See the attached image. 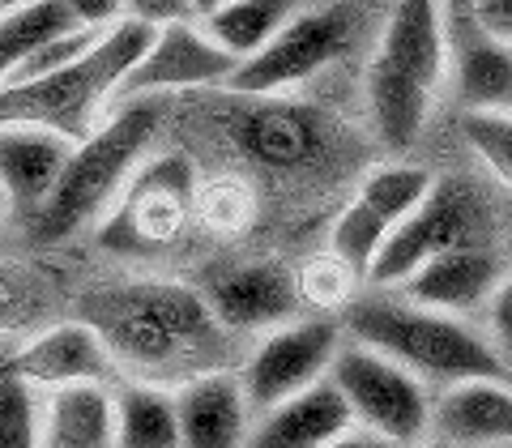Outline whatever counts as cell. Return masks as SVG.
I'll list each match as a JSON object with an SVG mask.
<instances>
[{
  "instance_id": "14",
  "label": "cell",
  "mask_w": 512,
  "mask_h": 448,
  "mask_svg": "<svg viewBox=\"0 0 512 448\" xmlns=\"http://www.w3.org/2000/svg\"><path fill=\"white\" fill-rule=\"evenodd\" d=\"M448 82L466 111H512V47L495 43L474 18V5H444Z\"/></svg>"
},
{
  "instance_id": "1",
  "label": "cell",
  "mask_w": 512,
  "mask_h": 448,
  "mask_svg": "<svg viewBox=\"0 0 512 448\" xmlns=\"http://www.w3.org/2000/svg\"><path fill=\"white\" fill-rule=\"evenodd\" d=\"M90 325L103 333L120 367H133L141 380H197L222 372L227 329L214 320L201 291L184 282H133L90 299Z\"/></svg>"
},
{
  "instance_id": "7",
  "label": "cell",
  "mask_w": 512,
  "mask_h": 448,
  "mask_svg": "<svg viewBox=\"0 0 512 448\" xmlns=\"http://www.w3.org/2000/svg\"><path fill=\"white\" fill-rule=\"evenodd\" d=\"M329 380L346 397L355 427L376 431L397 448H414L431 436V393L402 363L384 359L359 342H346L342 355L333 359Z\"/></svg>"
},
{
  "instance_id": "25",
  "label": "cell",
  "mask_w": 512,
  "mask_h": 448,
  "mask_svg": "<svg viewBox=\"0 0 512 448\" xmlns=\"http://www.w3.org/2000/svg\"><path fill=\"white\" fill-rule=\"evenodd\" d=\"M116 448H180L175 389L128 380L116 389Z\"/></svg>"
},
{
  "instance_id": "18",
  "label": "cell",
  "mask_w": 512,
  "mask_h": 448,
  "mask_svg": "<svg viewBox=\"0 0 512 448\" xmlns=\"http://www.w3.org/2000/svg\"><path fill=\"white\" fill-rule=\"evenodd\" d=\"M376 60L389 69L414 77L419 86L436 94L448 82V30H444V5L427 0H402L384 13Z\"/></svg>"
},
{
  "instance_id": "23",
  "label": "cell",
  "mask_w": 512,
  "mask_h": 448,
  "mask_svg": "<svg viewBox=\"0 0 512 448\" xmlns=\"http://www.w3.org/2000/svg\"><path fill=\"white\" fill-rule=\"evenodd\" d=\"M77 26L86 22H77L73 0H30V5L0 9V86H9L30 56H39L52 39Z\"/></svg>"
},
{
  "instance_id": "26",
  "label": "cell",
  "mask_w": 512,
  "mask_h": 448,
  "mask_svg": "<svg viewBox=\"0 0 512 448\" xmlns=\"http://www.w3.org/2000/svg\"><path fill=\"white\" fill-rule=\"evenodd\" d=\"M436 184H440L436 175H431L427 167H419V163H380L359 180L355 197L397 231L410 214H419L431 201Z\"/></svg>"
},
{
  "instance_id": "17",
  "label": "cell",
  "mask_w": 512,
  "mask_h": 448,
  "mask_svg": "<svg viewBox=\"0 0 512 448\" xmlns=\"http://www.w3.org/2000/svg\"><path fill=\"white\" fill-rule=\"evenodd\" d=\"M180 448H244L252 436V406L239 372H205L175 389Z\"/></svg>"
},
{
  "instance_id": "6",
  "label": "cell",
  "mask_w": 512,
  "mask_h": 448,
  "mask_svg": "<svg viewBox=\"0 0 512 448\" xmlns=\"http://www.w3.org/2000/svg\"><path fill=\"white\" fill-rule=\"evenodd\" d=\"M350 43H355V9H295V18L278 30L265 52L239 64L227 90L239 94V99H286V90L312 82L333 60H342Z\"/></svg>"
},
{
  "instance_id": "4",
  "label": "cell",
  "mask_w": 512,
  "mask_h": 448,
  "mask_svg": "<svg viewBox=\"0 0 512 448\" xmlns=\"http://www.w3.org/2000/svg\"><path fill=\"white\" fill-rule=\"evenodd\" d=\"M158 128L154 103H128L116 107L94 133L73 146V158L64 167L52 201L35 214V235L64 239L90 218H99L107 205H116L124 184L137 175V163L146 158Z\"/></svg>"
},
{
  "instance_id": "35",
  "label": "cell",
  "mask_w": 512,
  "mask_h": 448,
  "mask_svg": "<svg viewBox=\"0 0 512 448\" xmlns=\"http://www.w3.org/2000/svg\"><path fill=\"white\" fill-rule=\"evenodd\" d=\"M325 448H397V444L376 436V431H367V427H350L346 436H338V440L325 444Z\"/></svg>"
},
{
  "instance_id": "30",
  "label": "cell",
  "mask_w": 512,
  "mask_h": 448,
  "mask_svg": "<svg viewBox=\"0 0 512 448\" xmlns=\"http://www.w3.org/2000/svg\"><path fill=\"white\" fill-rule=\"evenodd\" d=\"M461 137L495 180L512 188V111H466Z\"/></svg>"
},
{
  "instance_id": "22",
  "label": "cell",
  "mask_w": 512,
  "mask_h": 448,
  "mask_svg": "<svg viewBox=\"0 0 512 448\" xmlns=\"http://www.w3.org/2000/svg\"><path fill=\"white\" fill-rule=\"evenodd\" d=\"M363 94H367V111H372L380 141L397 154L419 141V133L427 128V116H431V99H436L427 86L389 69V64L376 60V56L363 73Z\"/></svg>"
},
{
  "instance_id": "34",
  "label": "cell",
  "mask_w": 512,
  "mask_h": 448,
  "mask_svg": "<svg viewBox=\"0 0 512 448\" xmlns=\"http://www.w3.org/2000/svg\"><path fill=\"white\" fill-rule=\"evenodd\" d=\"M26 312V286L13 269H0V325H13Z\"/></svg>"
},
{
  "instance_id": "31",
  "label": "cell",
  "mask_w": 512,
  "mask_h": 448,
  "mask_svg": "<svg viewBox=\"0 0 512 448\" xmlns=\"http://www.w3.org/2000/svg\"><path fill=\"white\" fill-rule=\"evenodd\" d=\"M299 299L308 303V308H320V312H346L350 303H355V286H359V274L350 265H342L333 252H320L312 261H303L299 269Z\"/></svg>"
},
{
  "instance_id": "16",
  "label": "cell",
  "mask_w": 512,
  "mask_h": 448,
  "mask_svg": "<svg viewBox=\"0 0 512 448\" xmlns=\"http://www.w3.org/2000/svg\"><path fill=\"white\" fill-rule=\"evenodd\" d=\"M431 436L453 448H512V380L440 389L431 402Z\"/></svg>"
},
{
  "instance_id": "36",
  "label": "cell",
  "mask_w": 512,
  "mask_h": 448,
  "mask_svg": "<svg viewBox=\"0 0 512 448\" xmlns=\"http://www.w3.org/2000/svg\"><path fill=\"white\" fill-rule=\"evenodd\" d=\"M414 448H453V444H444V440H436V436H427L423 444H414Z\"/></svg>"
},
{
  "instance_id": "3",
  "label": "cell",
  "mask_w": 512,
  "mask_h": 448,
  "mask_svg": "<svg viewBox=\"0 0 512 448\" xmlns=\"http://www.w3.org/2000/svg\"><path fill=\"white\" fill-rule=\"evenodd\" d=\"M154 30L158 26L124 13L107 30V39L86 60H77L73 69L22 86H0V128H43V133H56L73 146H82L99 128L94 124L99 107L116 99L128 69L146 56Z\"/></svg>"
},
{
  "instance_id": "10",
  "label": "cell",
  "mask_w": 512,
  "mask_h": 448,
  "mask_svg": "<svg viewBox=\"0 0 512 448\" xmlns=\"http://www.w3.org/2000/svg\"><path fill=\"white\" fill-rule=\"evenodd\" d=\"M235 69L239 64L205 35L197 13H192V18H175L154 30V43L146 47V56L128 69V77L120 82L111 103L128 107V103H150L154 94H171V90L227 86Z\"/></svg>"
},
{
  "instance_id": "29",
  "label": "cell",
  "mask_w": 512,
  "mask_h": 448,
  "mask_svg": "<svg viewBox=\"0 0 512 448\" xmlns=\"http://www.w3.org/2000/svg\"><path fill=\"white\" fill-rule=\"evenodd\" d=\"M43 402L39 389L0 367V448H39Z\"/></svg>"
},
{
  "instance_id": "33",
  "label": "cell",
  "mask_w": 512,
  "mask_h": 448,
  "mask_svg": "<svg viewBox=\"0 0 512 448\" xmlns=\"http://www.w3.org/2000/svg\"><path fill=\"white\" fill-rule=\"evenodd\" d=\"M474 18H478V26H483L495 43L512 47V0H478Z\"/></svg>"
},
{
  "instance_id": "19",
  "label": "cell",
  "mask_w": 512,
  "mask_h": 448,
  "mask_svg": "<svg viewBox=\"0 0 512 448\" xmlns=\"http://www.w3.org/2000/svg\"><path fill=\"white\" fill-rule=\"evenodd\" d=\"M73 158V141L43 128H0V192L13 210L39 214Z\"/></svg>"
},
{
  "instance_id": "21",
  "label": "cell",
  "mask_w": 512,
  "mask_h": 448,
  "mask_svg": "<svg viewBox=\"0 0 512 448\" xmlns=\"http://www.w3.org/2000/svg\"><path fill=\"white\" fill-rule=\"evenodd\" d=\"M39 448H116V389L73 384L47 393Z\"/></svg>"
},
{
  "instance_id": "8",
  "label": "cell",
  "mask_w": 512,
  "mask_h": 448,
  "mask_svg": "<svg viewBox=\"0 0 512 448\" xmlns=\"http://www.w3.org/2000/svg\"><path fill=\"white\" fill-rule=\"evenodd\" d=\"M342 320L333 316H299L291 325L265 333L252 346L248 363L239 367V384L248 393V406L256 414H269L274 406L316 389L329 380L333 359L342 355Z\"/></svg>"
},
{
  "instance_id": "5",
  "label": "cell",
  "mask_w": 512,
  "mask_h": 448,
  "mask_svg": "<svg viewBox=\"0 0 512 448\" xmlns=\"http://www.w3.org/2000/svg\"><path fill=\"white\" fill-rule=\"evenodd\" d=\"M197 167L188 154H154L137 167L124 192L99 227L103 248L111 252H150L167 248L197 218Z\"/></svg>"
},
{
  "instance_id": "24",
  "label": "cell",
  "mask_w": 512,
  "mask_h": 448,
  "mask_svg": "<svg viewBox=\"0 0 512 448\" xmlns=\"http://www.w3.org/2000/svg\"><path fill=\"white\" fill-rule=\"evenodd\" d=\"M291 18H295V5H278V0H227V5L197 9L201 30L235 64H244L256 52H265Z\"/></svg>"
},
{
  "instance_id": "27",
  "label": "cell",
  "mask_w": 512,
  "mask_h": 448,
  "mask_svg": "<svg viewBox=\"0 0 512 448\" xmlns=\"http://www.w3.org/2000/svg\"><path fill=\"white\" fill-rule=\"evenodd\" d=\"M389 235H393L389 222H384L376 210H367L359 197H350L342 205V214L333 218L325 252H333L342 265H350L359 278H367V274H372V265L380 261L384 244H389Z\"/></svg>"
},
{
  "instance_id": "15",
  "label": "cell",
  "mask_w": 512,
  "mask_h": 448,
  "mask_svg": "<svg viewBox=\"0 0 512 448\" xmlns=\"http://www.w3.org/2000/svg\"><path fill=\"white\" fill-rule=\"evenodd\" d=\"M512 269L504 265V256L495 252L491 244H470V248H453L436 256L427 269H419L402 291L410 303L419 308H431V312H448V316H466L474 308H487L491 295L504 286V278Z\"/></svg>"
},
{
  "instance_id": "11",
  "label": "cell",
  "mask_w": 512,
  "mask_h": 448,
  "mask_svg": "<svg viewBox=\"0 0 512 448\" xmlns=\"http://www.w3.org/2000/svg\"><path fill=\"white\" fill-rule=\"evenodd\" d=\"M235 150L269 171H308L329 150V124L295 99H248L231 120Z\"/></svg>"
},
{
  "instance_id": "13",
  "label": "cell",
  "mask_w": 512,
  "mask_h": 448,
  "mask_svg": "<svg viewBox=\"0 0 512 448\" xmlns=\"http://www.w3.org/2000/svg\"><path fill=\"white\" fill-rule=\"evenodd\" d=\"M214 320L227 333H274L299 320V278L278 261H248L218 274L205 291Z\"/></svg>"
},
{
  "instance_id": "37",
  "label": "cell",
  "mask_w": 512,
  "mask_h": 448,
  "mask_svg": "<svg viewBox=\"0 0 512 448\" xmlns=\"http://www.w3.org/2000/svg\"><path fill=\"white\" fill-rule=\"evenodd\" d=\"M5 214H9V197L0 192V222H5Z\"/></svg>"
},
{
  "instance_id": "9",
  "label": "cell",
  "mask_w": 512,
  "mask_h": 448,
  "mask_svg": "<svg viewBox=\"0 0 512 448\" xmlns=\"http://www.w3.org/2000/svg\"><path fill=\"white\" fill-rule=\"evenodd\" d=\"M470 244H487L483 239V201H478V192L466 184L440 180L423 210L410 214L402 227L389 235V244H384L367 282H372L376 291H402L436 256L453 252V248H470Z\"/></svg>"
},
{
  "instance_id": "32",
  "label": "cell",
  "mask_w": 512,
  "mask_h": 448,
  "mask_svg": "<svg viewBox=\"0 0 512 448\" xmlns=\"http://www.w3.org/2000/svg\"><path fill=\"white\" fill-rule=\"evenodd\" d=\"M483 333H487V342L495 350V359H500L504 372L512 376V274L504 278V286L483 308Z\"/></svg>"
},
{
  "instance_id": "20",
  "label": "cell",
  "mask_w": 512,
  "mask_h": 448,
  "mask_svg": "<svg viewBox=\"0 0 512 448\" xmlns=\"http://www.w3.org/2000/svg\"><path fill=\"white\" fill-rule=\"evenodd\" d=\"M350 427H355V414H350L346 397L333 389V380H320L316 389L261 414L248 448H325Z\"/></svg>"
},
{
  "instance_id": "12",
  "label": "cell",
  "mask_w": 512,
  "mask_h": 448,
  "mask_svg": "<svg viewBox=\"0 0 512 448\" xmlns=\"http://www.w3.org/2000/svg\"><path fill=\"white\" fill-rule=\"evenodd\" d=\"M0 367L26 380L30 389L47 393L73 389V384H111V376H120L116 355L107 350L103 333L90 320H64V325L35 333Z\"/></svg>"
},
{
  "instance_id": "2",
  "label": "cell",
  "mask_w": 512,
  "mask_h": 448,
  "mask_svg": "<svg viewBox=\"0 0 512 448\" xmlns=\"http://www.w3.org/2000/svg\"><path fill=\"white\" fill-rule=\"evenodd\" d=\"M342 329L376 355L402 363L423 384H466V380H512L495 359L487 333L466 316L419 308L402 295H367L342 312Z\"/></svg>"
},
{
  "instance_id": "28",
  "label": "cell",
  "mask_w": 512,
  "mask_h": 448,
  "mask_svg": "<svg viewBox=\"0 0 512 448\" xmlns=\"http://www.w3.org/2000/svg\"><path fill=\"white\" fill-rule=\"evenodd\" d=\"M197 218L214 235H244L256 222V188L244 175H210L197 188Z\"/></svg>"
}]
</instances>
